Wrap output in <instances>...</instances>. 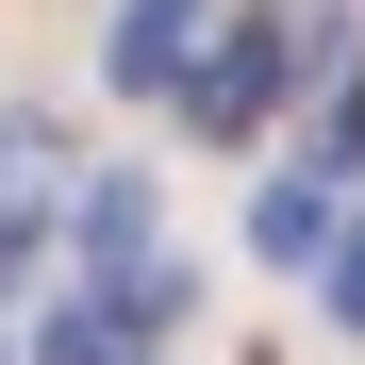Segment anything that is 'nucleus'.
<instances>
[{
    "label": "nucleus",
    "mask_w": 365,
    "mask_h": 365,
    "mask_svg": "<svg viewBox=\"0 0 365 365\" xmlns=\"http://www.w3.org/2000/svg\"><path fill=\"white\" fill-rule=\"evenodd\" d=\"M316 67H332V17L299 0V17H266V34H200V67H182L166 100L232 150V133H266V100H282V83H316Z\"/></svg>",
    "instance_id": "f257e3e1"
},
{
    "label": "nucleus",
    "mask_w": 365,
    "mask_h": 365,
    "mask_svg": "<svg viewBox=\"0 0 365 365\" xmlns=\"http://www.w3.org/2000/svg\"><path fill=\"white\" fill-rule=\"evenodd\" d=\"M332 316L365 332V216H332Z\"/></svg>",
    "instance_id": "20e7f679"
},
{
    "label": "nucleus",
    "mask_w": 365,
    "mask_h": 365,
    "mask_svg": "<svg viewBox=\"0 0 365 365\" xmlns=\"http://www.w3.org/2000/svg\"><path fill=\"white\" fill-rule=\"evenodd\" d=\"M200 34H216V0H116V34H100V83H116V100H166L182 67H200Z\"/></svg>",
    "instance_id": "f03ea898"
},
{
    "label": "nucleus",
    "mask_w": 365,
    "mask_h": 365,
    "mask_svg": "<svg viewBox=\"0 0 365 365\" xmlns=\"http://www.w3.org/2000/svg\"><path fill=\"white\" fill-rule=\"evenodd\" d=\"M250 250H266V266H316V250H332V166H316V182H266V200H250Z\"/></svg>",
    "instance_id": "7ed1b4c3"
}]
</instances>
